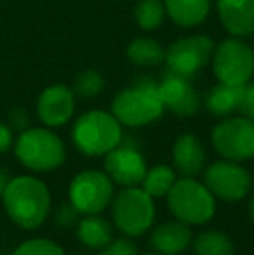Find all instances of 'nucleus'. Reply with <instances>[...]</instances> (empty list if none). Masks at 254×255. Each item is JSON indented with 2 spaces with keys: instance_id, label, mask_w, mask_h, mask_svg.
<instances>
[{
  "instance_id": "ddd939ff",
  "label": "nucleus",
  "mask_w": 254,
  "mask_h": 255,
  "mask_svg": "<svg viewBox=\"0 0 254 255\" xmlns=\"http://www.w3.org/2000/svg\"><path fill=\"white\" fill-rule=\"evenodd\" d=\"M157 87H159V96L162 99L164 108L173 111L174 115L193 117L199 111L200 98L188 78L167 71V75L160 84H157Z\"/></svg>"
},
{
  "instance_id": "4468645a",
  "label": "nucleus",
  "mask_w": 254,
  "mask_h": 255,
  "mask_svg": "<svg viewBox=\"0 0 254 255\" xmlns=\"http://www.w3.org/2000/svg\"><path fill=\"white\" fill-rule=\"evenodd\" d=\"M75 111V94L66 85L54 84L40 94L37 101L38 118L47 127H61Z\"/></svg>"
},
{
  "instance_id": "f257e3e1",
  "label": "nucleus",
  "mask_w": 254,
  "mask_h": 255,
  "mask_svg": "<svg viewBox=\"0 0 254 255\" xmlns=\"http://www.w3.org/2000/svg\"><path fill=\"white\" fill-rule=\"evenodd\" d=\"M5 212L17 226L37 229L51 210V193L45 182L31 175H19L9 181L2 195Z\"/></svg>"
},
{
  "instance_id": "f704fd0d",
  "label": "nucleus",
  "mask_w": 254,
  "mask_h": 255,
  "mask_svg": "<svg viewBox=\"0 0 254 255\" xmlns=\"http://www.w3.org/2000/svg\"><path fill=\"white\" fill-rule=\"evenodd\" d=\"M77 255H85V254H77Z\"/></svg>"
},
{
  "instance_id": "c756f323",
  "label": "nucleus",
  "mask_w": 254,
  "mask_h": 255,
  "mask_svg": "<svg viewBox=\"0 0 254 255\" xmlns=\"http://www.w3.org/2000/svg\"><path fill=\"white\" fill-rule=\"evenodd\" d=\"M9 122H10V127L16 128V130H26L28 124H30V118H28L26 111L21 110V108H16L9 113Z\"/></svg>"
},
{
  "instance_id": "4be33fe9",
  "label": "nucleus",
  "mask_w": 254,
  "mask_h": 255,
  "mask_svg": "<svg viewBox=\"0 0 254 255\" xmlns=\"http://www.w3.org/2000/svg\"><path fill=\"white\" fill-rule=\"evenodd\" d=\"M127 57L132 64L141 68L159 66L166 61V51L153 38H136L127 45Z\"/></svg>"
},
{
  "instance_id": "2eb2a0df",
  "label": "nucleus",
  "mask_w": 254,
  "mask_h": 255,
  "mask_svg": "<svg viewBox=\"0 0 254 255\" xmlns=\"http://www.w3.org/2000/svg\"><path fill=\"white\" fill-rule=\"evenodd\" d=\"M193 233L190 226L178 221H166L155 226L150 235V247L160 255H180L190 249Z\"/></svg>"
},
{
  "instance_id": "6ab92c4d",
  "label": "nucleus",
  "mask_w": 254,
  "mask_h": 255,
  "mask_svg": "<svg viewBox=\"0 0 254 255\" xmlns=\"http://www.w3.org/2000/svg\"><path fill=\"white\" fill-rule=\"evenodd\" d=\"M244 94V85H230L220 82L214 85L206 96V108L211 115L220 118H227L232 113L239 111Z\"/></svg>"
},
{
  "instance_id": "6e6552de",
  "label": "nucleus",
  "mask_w": 254,
  "mask_h": 255,
  "mask_svg": "<svg viewBox=\"0 0 254 255\" xmlns=\"http://www.w3.org/2000/svg\"><path fill=\"white\" fill-rule=\"evenodd\" d=\"M214 149L232 161L254 158V120L248 117H227L211 132Z\"/></svg>"
},
{
  "instance_id": "0eeeda50",
  "label": "nucleus",
  "mask_w": 254,
  "mask_h": 255,
  "mask_svg": "<svg viewBox=\"0 0 254 255\" xmlns=\"http://www.w3.org/2000/svg\"><path fill=\"white\" fill-rule=\"evenodd\" d=\"M115 195V184L106 172L84 170L77 174L68 188V200L80 215L101 214L110 207Z\"/></svg>"
},
{
  "instance_id": "39448f33",
  "label": "nucleus",
  "mask_w": 254,
  "mask_h": 255,
  "mask_svg": "<svg viewBox=\"0 0 254 255\" xmlns=\"http://www.w3.org/2000/svg\"><path fill=\"white\" fill-rule=\"evenodd\" d=\"M110 207L113 226L127 238L143 236L155 222L153 198L138 186H127L115 193Z\"/></svg>"
},
{
  "instance_id": "b1692460",
  "label": "nucleus",
  "mask_w": 254,
  "mask_h": 255,
  "mask_svg": "<svg viewBox=\"0 0 254 255\" xmlns=\"http://www.w3.org/2000/svg\"><path fill=\"white\" fill-rule=\"evenodd\" d=\"M166 16L164 0H139L134 7V19L143 30H155Z\"/></svg>"
},
{
  "instance_id": "aec40b11",
  "label": "nucleus",
  "mask_w": 254,
  "mask_h": 255,
  "mask_svg": "<svg viewBox=\"0 0 254 255\" xmlns=\"http://www.w3.org/2000/svg\"><path fill=\"white\" fill-rule=\"evenodd\" d=\"M166 14L183 28L199 26L211 10V0H164Z\"/></svg>"
},
{
  "instance_id": "9d476101",
  "label": "nucleus",
  "mask_w": 254,
  "mask_h": 255,
  "mask_svg": "<svg viewBox=\"0 0 254 255\" xmlns=\"http://www.w3.org/2000/svg\"><path fill=\"white\" fill-rule=\"evenodd\" d=\"M214 52V42L207 35H192L173 42L166 51L167 71L192 80L211 59Z\"/></svg>"
},
{
  "instance_id": "412c9836",
  "label": "nucleus",
  "mask_w": 254,
  "mask_h": 255,
  "mask_svg": "<svg viewBox=\"0 0 254 255\" xmlns=\"http://www.w3.org/2000/svg\"><path fill=\"white\" fill-rule=\"evenodd\" d=\"M190 247L195 255H235V245L232 238L218 229L197 233Z\"/></svg>"
},
{
  "instance_id": "2f4dec72",
  "label": "nucleus",
  "mask_w": 254,
  "mask_h": 255,
  "mask_svg": "<svg viewBox=\"0 0 254 255\" xmlns=\"http://www.w3.org/2000/svg\"><path fill=\"white\" fill-rule=\"evenodd\" d=\"M9 174H7L3 168H0V196L3 195V191H5V188H7V184H9Z\"/></svg>"
},
{
  "instance_id": "423d86ee",
  "label": "nucleus",
  "mask_w": 254,
  "mask_h": 255,
  "mask_svg": "<svg viewBox=\"0 0 254 255\" xmlns=\"http://www.w3.org/2000/svg\"><path fill=\"white\" fill-rule=\"evenodd\" d=\"M16 156L33 172H51L61 167L66 149L59 135L47 128H26L16 141Z\"/></svg>"
},
{
  "instance_id": "bb28decb",
  "label": "nucleus",
  "mask_w": 254,
  "mask_h": 255,
  "mask_svg": "<svg viewBox=\"0 0 254 255\" xmlns=\"http://www.w3.org/2000/svg\"><path fill=\"white\" fill-rule=\"evenodd\" d=\"M78 221H80V212H78L70 202L59 205L54 214L56 226H59V228H63V229L75 228V226L78 224Z\"/></svg>"
},
{
  "instance_id": "7c9ffc66",
  "label": "nucleus",
  "mask_w": 254,
  "mask_h": 255,
  "mask_svg": "<svg viewBox=\"0 0 254 255\" xmlns=\"http://www.w3.org/2000/svg\"><path fill=\"white\" fill-rule=\"evenodd\" d=\"M12 144V130L9 125L0 124V154L5 153Z\"/></svg>"
},
{
  "instance_id": "f8f14e48",
  "label": "nucleus",
  "mask_w": 254,
  "mask_h": 255,
  "mask_svg": "<svg viewBox=\"0 0 254 255\" xmlns=\"http://www.w3.org/2000/svg\"><path fill=\"white\" fill-rule=\"evenodd\" d=\"M146 170V160L134 146L120 142L115 149L105 154V172L113 181L122 188L141 184Z\"/></svg>"
},
{
  "instance_id": "dca6fc26",
  "label": "nucleus",
  "mask_w": 254,
  "mask_h": 255,
  "mask_svg": "<svg viewBox=\"0 0 254 255\" xmlns=\"http://www.w3.org/2000/svg\"><path fill=\"white\" fill-rule=\"evenodd\" d=\"M174 168L183 177H197L206 167V149L195 134H181L173 146Z\"/></svg>"
},
{
  "instance_id": "9b49d317",
  "label": "nucleus",
  "mask_w": 254,
  "mask_h": 255,
  "mask_svg": "<svg viewBox=\"0 0 254 255\" xmlns=\"http://www.w3.org/2000/svg\"><path fill=\"white\" fill-rule=\"evenodd\" d=\"M204 184L214 198L235 203L246 198L251 189V174L239 161L218 160L211 163L204 172Z\"/></svg>"
},
{
  "instance_id": "5701e85b",
  "label": "nucleus",
  "mask_w": 254,
  "mask_h": 255,
  "mask_svg": "<svg viewBox=\"0 0 254 255\" xmlns=\"http://www.w3.org/2000/svg\"><path fill=\"white\" fill-rule=\"evenodd\" d=\"M178 181L176 170L169 165H155V167L148 168L141 181V188L148 193L152 198H164L174 182Z\"/></svg>"
},
{
  "instance_id": "cd10ccee",
  "label": "nucleus",
  "mask_w": 254,
  "mask_h": 255,
  "mask_svg": "<svg viewBox=\"0 0 254 255\" xmlns=\"http://www.w3.org/2000/svg\"><path fill=\"white\" fill-rule=\"evenodd\" d=\"M99 255H138V247L129 238H113L105 249L99 250Z\"/></svg>"
},
{
  "instance_id": "a211bd4d",
  "label": "nucleus",
  "mask_w": 254,
  "mask_h": 255,
  "mask_svg": "<svg viewBox=\"0 0 254 255\" xmlns=\"http://www.w3.org/2000/svg\"><path fill=\"white\" fill-rule=\"evenodd\" d=\"M77 238L91 250H101L113 240V226L99 214L85 215L77 224Z\"/></svg>"
},
{
  "instance_id": "f3484780",
  "label": "nucleus",
  "mask_w": 254,
  "mask_h": 255,
  "mask_svg": "<svg viewBox=\"0 0 254 255\" xmlns=\"http://www.w3.org/2000/svg\"><path fill=\"white\" fill-rule=\"evenodd\" d=\"M218 12L230 35L241 38L254 33V0H218Z\"/></svg>"
},
{
  "instance_id": "393cba45",
  "label": "nucleus",
  "mask_w": 254,
  "mask_h": 255,
  "mask_svg": "<svg viewBox=\"0 0 254 255\" xmlns=\"http://www.w3.org/2000/svg\"><path fill=\"white\" fill-rule=\"evenodd\" d=\"M103 89H105V78L96 70H85L75 77L71 91L82 99H92L101 94Z\"/></svg>"
},
{
  "instance_id": "c85d7f7f",
  "label": "nucleus",
  "mask_w": 254,
  "mask_h": 255,
  "mask_svg": "<svg viewBox=\"0 0 254 255\" xmlns=\"http://www.w3.org/2000/svg\"><path fill=\"white\" fill-rule=\"evenodd\" d=\"M239 111L242 113V117H248L254 120V82L244 85V94H242V101L239 106Z\"/></svg>"
},
{
  "instance_id": "473e14b6",
  "label": "nucleus",
  "mask_w": 254,
  "mask_h": 255,
  "mask_svg": "<svg viewBox=\"0 0 254 255\" xmlns=\"http://www.w3.org/2000/svg\"><path fill=\"white\" fill-rule=\"evenodd\" d=\"M249 215H251V219L254 222V196L251 198V202H249Z\"/></svg>"
},
{
  "instance_id": "1a4fd4ad",
  "label": "nucleus",
  "mask_w": 254,
  "mask_h": 255,
  "mask_svg": "<svg viewBox=\"0 0 254 255\" xmlns=\"http://www.w3.org/2000/svg\"><path fill=\"white\" fill-rule=\"evenodd\" d=\"M213 71L223 84L246 85L254 73V51L241 38H225L213 52Z\"/></svg>"
},
{
  "instance_id": "20e7f679",
  "label": "nucleus",
  "mask_w": 254,
  "mask_h": 255,
  "mask_svg": "<svg viewBox=\"0 0 254 255\" xmlns=\"http://www.w3.org/2000/svg\"><path fill=\"white\" fill-rule=\"evenodd\" d=\"M169 212L188 226H204L216 214V198L204 182L181 177L166 196Z\"/></svg>"
},
{
  "instance_id": "72a5a7b5",
  "label": "nucleus",
  "mask_w": 254,
  "mask_h": 255,
  "mask_svg": "<svg viewBox=\"0 0 254 255\" xmlns=\"http://www.w3.org/2000/svg\"><path fill=\"white\" fill-rule=\"evenodd\" d=\"M145 255H160V254H157V252H153V254H145Z\"/></svg>"
},
{
  "instance_id": "f03ea898",
  "label": "nucleus",
  "mask_w": 254,
  "mask_h": 255,
  "mask_svg": "<svg viewBox=\"0 0 254 255\" xmlns=\"http://www.w3.org/2000/svg\"><path fill=\"white\" fill-rule=\"evenodd\" d=\"M75 148L87 156H103L124 141L122 124L112 111L92 110L80 115L71 128Z\"/></svg>"
},
{
  "instance_id": "7ed1b4c3",
  "label": "nucleus",
  "mask_w": 254,
  "mask_h": 255,
  "mask_svg": "<svg viewBox=\"0 0 254 255\" xmlns=\"http://www.w3.org/2000/svg\"><path fill=\"white\" fill-rule=\"evenodd\" d=\"M166 108L159 96V87L150 78H139L132 87L124 89L113 98L112 115L127 127H143L159 120Z\"/></svg>"
},
{
  "instance_id": "a878e982",
  "label": "nucleus",
  "mask_w": 254,
  "mask_h": 255,
  "mask_svg": "<svg viewBox=\"0 0 254 255\" xmlns=\"http://www.w3.org/2000/svg\"><path fill=\"white\" fill-rule=\"evenodd\" d=\"M12 255H66L58 243L45 238H33L21 243Z\"/></svg>"
}]
</instances>
